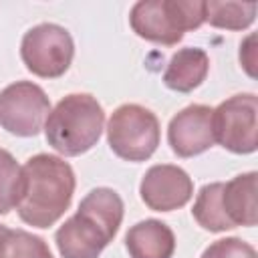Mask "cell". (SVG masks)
<instances>
[{"label": "cell", "instance_id": "2e32d148", "mask_svg": "<svg viewBox=\"0 0 258 258\" xmlns=\"http://www.w3.org/2000/svg\"><path fill=\"white\" fill-rule=\"evenodd\" d=\"M0 258H54L48 244L26 230H6L0 238Z\"/></svg>", "mask_w": 258, "mask_h": 258}, {"label": "cell", "instance_id": "52a82bcc", "mask_svg": "<svg viewBox=\"0 0 258 258\" xmlns=\"http://www.w3.org/2000/svg\"><path fill=\"white\" fill-rule=\"evenodd\" d=\"M214 139L228 151L246 155L258 147V99L240 93L222 101L212 111Z\"/></svg>", "mask_w": 258, "mask_h": 258}, {"label": "cell", "instance_id": "e0dca14e", "mask_svg": "<svg viewBox=\"0 0 258 258\" xmlns=\"http://www.w3.org/2000/svg\"><path fill=\"white\" fill-rule=\"evenodd\" d=\"M18 183L20 165L10 151L0 149V216H6L12 208H16Z\"/></svg>", "mask_w": 258, "mask_h": 258}, {"label": "cell", "instance_id": "7c38bea8", "mask_svg": "<svg viewBox=\"0 0 258 258\" xmlns=\"http://www.w3.org/2000/svg\"><path fill=\"white\" fill-rule=\"evenodd\" d=\"M125 248L131 258H171L175 252V236L165 222L149 218L129 228Z\"/></svg>", "mask_w": 258, "mask_h": 258}, {"label": "cell", "instance_id": "5b68a950", "mask_svg": "<svg viewBox=\"0 0 258 258\" xmlns=\"http://www.w3.org/2000/svg\"><path fill=\"white\" fill-rule=\"evenodd\" d=\"M161 129L153 111L137 103L119 105L107 121L111 151L125 161H145L159 145Z\"/></svg>", "mask_w": 258, "mask_h": 258}, {"label": "cell", "instance_id": "5bb4252c", "mask_svg": "<svg viewBox=\"0 0 258 258\" xmlns=\"http://www.w3.org/2000/svg\"><path fill=\"white\" fill-rule=\"evenodd\" d=\"M222 185L224 181H214L206 183L191 208L194 220L208 232H226L232 230L234 226L228 222L224 208H222Z\"/></svg>", "mask_w": 258, "mask_h": 258}, {"label": "cell", "instance_id": "8992f818", "mask_svg": "<svg viewBox=\"0 0 258 258\" xmlns=\"http://www.w3.org/2000/svg\"><path fill=\"white\" fill-rule=\"evenodd\" d=\"M75 56L71 32L52 22H42L24 32L20 42V58L24 67L40 79L62 77Z\"/></svg>", "mask_w": 258, "mask_h": 258}, {"label": "cell", "instance_id": "ba28073f", "mask_svg": "<svg viewBox=\"0 0 258 258\" xmlns=\"http://www.w3.org/2000/svg\"><path fill=\"white\" fill-rule=\"evenodd\" d=\"M48 113L50 101L36 83L16 81L0 91V127L16 137L38 135Z\"/></svg>", "mask_w": 258, "mask_h": 258}, {"label": "cell", "instance_id": "7a4b0ae2", "mask_svg": "<svg viewBox=\"0 0 258 258\" xmlns=\"http://www.w3.org/2000/svg\"><path fill=\"white\" fill-rule=\"evenodd\" d=\"M123 200L111 187L91 189L79 210L56 230L54 242L62 258H99L123 222Z\"/></svg>", "mask_w": 258, "mask_h": 258}, {"label": "cell", "instance_id": "9a60e30c", "mask_svg": "<svg viewBox=\"0 0 258 258\" xmlns=\"http://www.w3.org/2000/svg\"><path fill=\"white\" fill-rule=\"evenodd\" d=\"M256 18L254 2H206V22L224 30H246Z\"/></svg>", "mask_w": 258, "mask_h": 258}, {"label": "cell", "instance_id": "6da1fadb", "mask_svg": "<svg viewBox=\"0 0 258 258\" xmlns=\"http://www.w3.org/2000/svg\"><path fill=\"white\" fill-rule=\"evenodd\" d=\"M75 171L58 155L36 153L20 167L16 212L34 228H50L69 210L75 194Z\"/></svg>", "mask_w": 258, "mask_h": 258}, {"label": "cell", "instance_id": "ffe728a7", "mask_svg": "<svg viewBox=\"0 0 258 258\" xmlns=\"http://www.w3.org/2000/svg\"><path fill=\"white\" fill-rule=\"evenodd\" d=\"M6 230H8V228H6V226H2V224H0V238H2V236H4V232H6Z\"/></svg>", "mask_w": 258, "mask_h": 258}, {"label": "cell", "instance_id": "9c48e42d", "mask_svg": "<svg viewBox=\"0 0 258 258\" xmlns=\"http://www.w3.org/2000/svg\"><path fill=\"white\" fill-rule=\"evenodd\" d=\"M139 196L153 212H173L191 200L194 181L185 169L171 163H159L149 167L141 177Z\"/></svg>", "mask_w": 258, "mask_h": 258}, {"label": "cell", "instance_id": "3957f363", "mask_svg": "<svg viewBox=\"0 0 258 258\" xmlns=\"http://www.w3.org/2000/svg\"><path fill=\"white\" fill-rule=\"evenodd\" d=\"M105 125L101 103L89 93H71L50 109L44 123L48 145L64 155L77 157L97 145Z\"/></svg>", "mask_w": 258, "mask_h": 258}, {"label": "cell", "instance_id": "ac0fdd59", "mask_svg": "<svg viewBox=\"0 0 258 258\" xmlns=\"http://www.w3.org/2000/svg\"><path fill=\"white\" fill-rule=\"evenodd\" d=\"M200 258H256V250L252 244L242 238H222L212 242Z\"/></svg>", "mask_w": 258, "mask_h": 258}, {"label": "cell", "instance_id": "8fae6325", "mask_svg": "<svg viewBox=\"0 0 258 258\" xmlns=\"http://www.w3.org/2000/svg\"><path fill=\"white\" fill-rule=\"evenodd\" d=\"M258 173H240L222 185V208L228 222L236 226L252 228L258 222Z\"/></svg>", "mask_w": 258, "mask_h": 258}, {"label": "cell", "instance_id": "30bf717a", "mask_svg": "<svg viewBox=\"0 0 258 258\" xmlns=\"http://www.w3.org/2000/svg\"><path fill=\"white\" fill-rule=\"evenodd\" d=\"M212 107L187 105L175 113L167 125V141L177 157H194L208 151L216 139L212 129Z\"/></svg>", "mask_w": 258, "mask_h": 258}, {"label": "cell", "instance_id": "4fadbf2b", "mask_svg": "<svg viewBox=\"0 0 258 258\" xmlns=\"http://www.w3.org/2000/svg\"><path fill=\"white\" fill-rule=\"evenodd\" d=\"M208 73H210L208 52L196 46H187L173 52L163 73V83L171 91L191 93L206 81Z\"/></svg>", "mask_w": 258, "mask_h": 258}, {"label": "cell", "instance_id": "d6986e66", "mask_svg": "<svg viewBox=\"0 0 258 258\" xmlns=\"http://www.w3.org/2000/svg\"><path fill=\"white\" fill-rule=\"evenodd\" d=\"M252 42H254V34H250L246 38V42L240 44V62L246 67L248 75L254 77V71H252V67H254V46H252Z\"/></svg>", "mask_w": 258, "mask_h": 258}, {"label": "cell", "instance_id": "277c9868", "mask_svg": "<svg viewBox=\"0 0 258 258\" xmlns=\"http://www.w3.org/2000/svg\"><path fill=\"white\" fill-rule=\"evenodd\" d=\"M206 22V2L202 0H141L129 12L133 32L149 42L173 46L187 30Z\"/></svg>", "mask_w": 258, "mask_h": 258}]
</instances>
